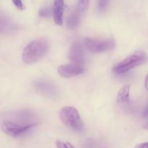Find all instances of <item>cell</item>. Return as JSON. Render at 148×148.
I'll return each instance as SVG.
<instances>
[{"label": "cell", "mask_w": 148, "mask_h": 148, "mask_svg": "<svg viewBox=\"0 0 148 148\" xmlns=\"http://www.w3.org/2000/svg\"><path fill=\"white\" fill-rule=\"evenodd\" d=\"M49 49V42L46 38L35 39L26 46L23 50V62L27 64H32L38 62L46 56Z\"/></svg>", "instance_id": "6da1fadb"}, {"label": "cell", "mask_w": 148, "mask_h": 148, "mask_svg": "<svg viewBox=\"0 0 148 148\" xmlns=\"http://www.w3.org/2000/svg\"><path fill=\"white\" fill-rule=\"evenodd\" d=\"M59 116L62 122L74 131L80 132L83 130V121L78 111L74 107H64L59 111Z\"/></svg>", "instance_id": "7a4b0ae2"}, {"label": "cell", "mask_w": 148, "mask_h": 148, "mask_svg": "<svg viewBox=\"0 0 148 148\" xmlns=\"http://www.w3.org/2000/svg\"><path fill=\"white\" fill-rule=\"evenodd\" d=\"M147 55L145 52L137 51L126 57L113 67V71L116 74H124L131 69L143 64L147 61Z\"/></svg>", "instance_id": "3957f363"}, {"label": "cell", "mask_w": 148, "mask_h": 148, "mask_svg": "<svg viewBox=\"0 0 148 148\" xmlns=\"http://www.w3.org/2000/svg\"><path fill=\"white\" fill-rule=\"evenodd\" d=\"M85 46L92 53H103L113 49L115 46V41L114 39H100L85 38Z\"/></svg>", "instance_id": "277c9868"}, {"label": "cell", "mask_w": 148, "mask_h": 148, "mask_svg": "<svg viewBox=\"0 0 148 148\" xmlns=\"http://www.w3.org/2000/svg\"><path fill=\"white\" fill-rule=\"evenodd\" d=\"M36 125H37L36 124H19L10 121H4L1 124V128L3 132L5 133L7 135L17 137L27 132L29 130L36 127Z\"/></svg>", "instance_id": "5b68a950"}, {"label": "cell", "mask_w": 148, "mask_h": 148, "mask_svg": "<svg viewBox=\"0 0 148 148\" xmlns=\"http://www.w3.org/2000/svg\"><path fill=\"white\" fill-rule=\"evenodd\" d=\"M85 71L83 66L70 64L60 65L57 69V72L63 78H70L82 74Z\"/></svg>", "instance_id": "8992f818"}, {"label": "cell", "mask_w": 148, "mask_h": 148, "mask_svg": "<svg viewBox=\"0 0 148 148\" xmlns=\"http://www.w3.org/2000/svg\"><path fill=\"white\" fill-rule=\"evenodd\" d=\"M69 58L74 64L83 66L85 60V52L82 45L79 42L73 43L69 50Z\"/></svg>", "instance_id": "52a82bcc"}, {"label": "cell", "mask_w": 148, "mask_h": 148, "mask_svg": "<svg viewBox=\"0 0 148 148\" xmlns=\"http://www.w3.org/2000/svg\"><path fill=\"white\" fill-rule=\"evenodd\" d=\"M15 29V24L11 17L0 10V34H7Z\"/></svg>", "instance_id": "ba28073f"}, {"label": "cell", "mask_w": 148, "mask_h": 148, "mask_svg": "<svg viewBox=\"0 0 148 148\" xmlns=\"http://www.w3.org/2000/svg\"><path fill=\"white\" fill-rule=\"evenodd\" d=\"M64 0H54L53 6V17L54 23L58 25L63 23V13Z\"/></svg>", "instance_id": "9c48e42d"}, {"label": "cell", "mask_w": 148, "mask_h": 148, "mask_svg": "<svg viewBox=\"0 0 148 148\" xmlns=\"http://www.w3.org/2000/svg\"><path fill=\"white\" fill-rule=\"evenodd\" d=\"M130 85H126L123 86L118 92L116 97V101L119 103H127L130 101Z\"/></svg>", "instance_id": "30bf717a"}, {"label": "cell", "mask_w": 148, "mask_h": 148, "mask_svg": "<svg viewBox=\"0 0 148 148\" xmlns=\"http://www.w3.org/2000/svg\"><path fill=\"white\" fill-rule=\"evenodd\" d=\"M36 87L39 92H42L45 95H49L50 96H52L55 93V92H56L54 88L51 85L46 82H36Z\"/></svg>", "instance_id": "8fae6325"}, {"label": "cell", "mask_w": 148, "mask_h": 148, "mask_svg": "<svg viewBox=\"0 0 148 148\" xmlns=\"http://www.w3.org/2000/svg\"><path fill=\"white\" fill-rule=\"evenodd\" d=\"M81 17H82V15L79 14L77 12H73L67 19V26L69 29L75 30V29L77 28L79 25Z\"/></svg>", "instance_id": "7c38bea8"}, {"label": "cell", "mask_w": 148, "mask_h": 148, "mask_svg": "<svg viewBox=\"0 0 148 148\" xmlns=\"http://www.w3.org/2000/svg\"><path fill=\"white\" fill-rule=\"evenodd\" d=\"M89 4L90 0H78L75 11L77 12L79 14H80L82 16V14L88 10V7H89Z\"/></svg>", "instance_id": "4fadbf2b"}, {"label": "cell", "mask_w": 148, "mask_h": 148, "mask_svg": "<svg viewBox=\"0 0 148 148\" xmlns=\"http://www.w3.org/2000/svg\"><path fill=\"white\" fill-rule=\"evenodd\" d=\"M110 0H99L98 4V9L100 12H103L106 9L109 4Z\"/></svg>", "instance_id": "5bb4252c"}, {"label": "cell", "mask_w": 148, "mask_h": 148, "mask_svg": "<svg viewBox=\"0 0 148 148\" xmlns=\"http://www.w3.org/2000/svg\"><path fill=\"white\" fill-rule=\"evenodd\" d=\"M56 143L57 148H75L70 143H64L60 140H57Z\"/></svg>", "instance_id": "9a60e30c"}, {"label": "cell", "mask_w": 148, "mask_h": 148, "mask_svg": "<svg viewBox=\"0 0 148 148\" xmlns=\"http://www.w3.org/2000/svg\"><path fill=\"white\" fill-rule=\"evenodd\" d=\"M12 1L14 5L15 6L18 10H24L25 9V5L23 4L22 0H12Z\"/></svg>", "instance_id": "2e32d148"}, {"label": "cell", "mask_w": 148, "mask_h": 148, "mask_svg": "<svg viewBox=\"0 0 148 148\" xmlns=\"http://www.w3.org/2000/svg\"><path fill=\"white\" fill-rule=\"evenodd\" d=\"M50 13H51V11L49 9L43 8L39 11V15H40V17H48V16L50 15Z\"/></svg>", "instance_id": "e0dca14e"}, {"label": "cell", "mask_w": 148, "mask_h": 148, "mask_svg": "<svg viewBox=\"0 0 148 148\" xmlns=\"http://www.w3.org/2000/svg\"><path fill=\"white\" fill-rule=\"evenodd\" d=\"M134 148H148V143H144L137 145Z\"/></svg>", "instance_id": "ac0fdd59"}, {"label": "cell", "mask_w": 148, "mask_h": 148, "mask_svg": "<svg viewBox=\"0 0 148 148\" xmlns=\"http://www.w3.org/2000/svg\"><path fill=\"white\" fill-rule=\"evenodd\" d=\"M146 116L147 117V122H146L145 124H144V126H143V128H144L145 130H148V110L147 111V114H146Z\"/></svg>", "instance_id": "d6986e66"}, {"label": "cell", "mask_w": 148, "mask_h": 148, "mask_svg": "<svg viewBox=\"0 0 148 148\" xmlns=\"http://www.w3.org/2000/svg\"><path fill=\"white\" fill-rule=\"evenodd\" d=\"M145 87L146 89L148 90V74L147 75V76H146V78H145Z\"/></svg>", "instance_id": "ffe728a7"}]
</instances>
